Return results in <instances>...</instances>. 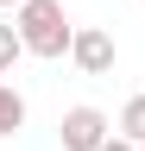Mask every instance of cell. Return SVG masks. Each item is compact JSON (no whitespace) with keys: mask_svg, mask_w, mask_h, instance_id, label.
<instances>
[{"mask_svg":"<svg viewBox=\"0 0 145 151\" xmlns=\"http://www.w3.org/2000/svg\"><path fill=\"white\" fill-rule=\"evenodd\" d=\"M13 25L25 38V57H44V63L69 57V44H76V25H69L63 0H25V6L13 13Z\"/></svg>","mask_w":145,"mask_h":151,"instance_id":"1","label":"cell"},{"mask_svg":"<svg viewBox=\"0 0 145 151\" xmlns=\"http://www.w3.org/2000/svg\"><path fill=\"white\" fill-rule=\"evenodd\" d=\"M107 132H114V126H107V113L101 107H69L63 113V120H57V139H63V151H101L107 145Z\"/></svg>","mask_w":145,"mask_h":151,"instance_id":"2","label":"cell"},{"mask_svg":"<svg viewBox=\"0 0 145 151\" xmlns=\"http://www.w3.org/2000/svg\"><path fill=\"white\" fill-rule=\"evenodd\" d=\"M69 63H76L82 76H107V69H114V38H107L101 25H76V44H69Z\"/></svg>","mask_w":145,"mask_h":151,"instance_id":"3","label":"cell"},{"mask_svg":"<svg viewBox=\"0 0 145 151\" xmlns=\"http://www.w3.org/2000/svg\"><path fill=\"white\" fill-rule=\"evenodd\" d=\"M19 126H25V94L13 82H0V139H13Z\"/></svg>","mask_w":145,"mask_h":151,"instance_id":"4","label":"cell"},{"mask_svg":"<svg viewBox=\"0 0 145 151\" xmlns=\"http://www.w3.org/2000/svg\"><path fill=\"white\" fill-rule=\"evenodd\" d=\"M114 132H126L133 145H145V94H133V101L120 107V126H114Z\"/></svg>","mask_w":145,"mask_h":151,"instance_id":"5","label":"cell"},{"mask_svg":"<svg viewBox=\"0 0 145 151\" xmlns=\"http://www.w3.org/2000/svg\"><path fill=\"white\" fill-rule=\"evenodd\" d=\"M25 57V38H19V25H0V76H13V63Z\"/></svg>","mask_w":145,"mask_h":151,"instance_id":"6","label":"cell"},{"mask_svg":"<svg viewBox=\"0 0 145 151\" xmlns=\"http://www.w3.org/2000/svg\"><path fill=\"white\" fill-rule=\"evenodd\" d=\"M101 151H139V145L126 139V132H107V145H101Z\"/></svg>","mask_w":145,"mask_h":151,"instance_id":"7","label":"cell"},{"mask_svg":"<svg viewBox=\"0 0 145 151\" xmlns=\"http://www.w3.org/2000/svg\"><path fill=\"white\" fill-rule=\"evenodd\" d=\"M0 6H13V13H19V6H25V0H0Z\"/></svg>","mask_w":145,"mask_h":151,"instance_id":"8","label":"cell"},{"mask_svg":"<svg viewBox=\"0 0 145 151\" xmlns=\"http://www.w3.org/2000/svg\"><path fill=\"white\" fill-rule=\"evenodd\" d=\"M139 151H145V145H139Z\"/></svg>","mask_w":145,"mask_h":151,"instance_id":"9","label":"cell"}]
</instances>
